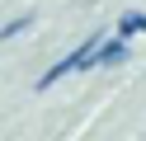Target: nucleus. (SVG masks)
Returning a JSON list of instances; mask_svg holds the SVG:
<instances>
[{"instance_id": "obj_1", "label": "nucleus", "mask_w": 146, "mask_h": 141, "mask_svg": "<svg viewBox=\"0 0 146 141\" xmlns=\"http://www.w3.org/2000/svg\"><path fill=\"white\" fill-rule=\"evenodd\" d=\"M118 61H127V38H99V47H94V56H90V71H94V66H118Z\"/></svg>"}, {"instance_id": "obj_2", "label": "nucleus", "mask_w": 146, "mask_h": 141, "mask_svg": "<svg viewBox=\"0 0 146 141\" xmlns=\"http://www.w3.org/2000/svg\"><path fill=\"white\" fill-rule=\"evenodd\" d=\"M137 24H141V9H127V14L118 19V38H132V33H137Z\"/></svg>"}, {"instance_id": "obj_3", "label": "nucleus", "mask_w": 146, "mask_h": 141, "mask_svg": "<svg viewBox=\"0 0 146 141\" xmlns=\"http://www.w3.org/2000/svg\"><path fill=\"white\" fill-rule=\"evenodd\" d=\"M29 24H33V14H19V19H10V24L0 28V42H5V38H19V33H24Z\"/></svg>"}, {"instance_id": "obj_4", "label": "nucleus", "mask_w": 146, "mask_h": 141, "mask_svg": "<svg viewBox=\"0 0 146 141\" xmlns=\"http://www.w3.org/2000/svg\"><path fill=\"white\" fill-rule=\"evenodd\" d=\"M137 33H146V14H141V24H137Z\"/></svg>"}]
</instances>
